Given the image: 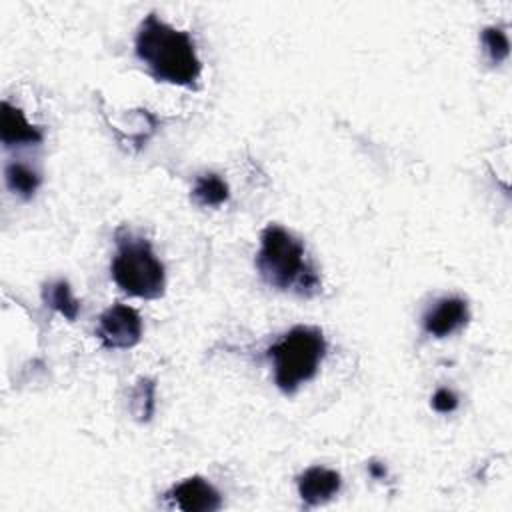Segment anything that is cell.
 <instances>
[{
  "label": "cell",
  "mask_w": 512,
  "mask_h": 512,
  "mask_svg": "<svg viewBox=\"0 0 512 512\" xmlns=\"http://www.w3.org/2000/svg\"><path fill=\"white\" fill-rule=\"evenodd\" d=\"M256 268L262 280L276 290L300 296H314L320 290V276L306 254L304 242L278 224L262 230Z\"/></svg>",
  "instance_id": "cell-2"
},
{
  "label": "cell",
  "mask_w": 512,
  "mask_h": 512,
  "mask_svg": "<svg viewBox=\"0 0 512 512\" xmlns=\"http://www.w3.org/2000/svg\"><path fill=\"white\" fill-rule=\"evenodd\" d=\"M110 272L118 288L136 298H160L166 288L164 264L154 254L150 242L128 228L116 230V254Z\"/></svg>",
  "instance_id": "cell-3"
},
{
  "label": "cell",
  "mask_w": 512,
  "mask_h": 512,
  "mask_svg": "<svg viewBox=\"0 0 512 512\" xmlns=\"http://www.w3.org/2000/svg\"><path fill=\"white\" fill-rule=\"evenodd\" d=\"M42 300L46 306L62 314L66 320L74 322L80 312V300L74 298L70 284L66 280H54L44 284L42 288Z\"/></svg>",
  "instance_id": "cell-11"
},
{
  "label": "cell",
  "mask_w": 512,
  "mask_h": 512,
  "mask_svg": "<svg viewBox=\"0 0 512 512\" xmlns=\"http://www.w3.org/2000/svg\"><path fill=\"white\" fill-rule=\"evenodd\" d=\"M482 38V44H484V50L490 58L492 64H500L502 60L508 58L510 54V42H508V36L502 28L498 26H486L480 34Z\"/></svg>",
  "instance_id": "cell-14"
},
{
  "label": "cell",
  "mask_w": 512,
  "mask_h": 512,
  "mask_svg": "<svg viewBox=\"0 0 512 512\" xmlns=\"http://www.w3.org/2000/svg\"><path fill=\"white\" fill-rule=\"evenodd\" d=\"M230 196V188L226 184L224 178H220L218 174H202L196 178L190 198L194 204L202 206V208H216L220 204H224Z\"/></svg>",
  "instance_id": "cell-10"
},
{
  "label": "cell",
  "mask_w": 512,
  "mask_h": 512,
  "mask_svg": "<svg viewBox=\"0 0 512 512\" xmlns=\"http://www.w3.org/2000/svg\"><path fill=\"white\" fill-rule=\"evenodd\" d=\"M134 50L148 72L168 84L192 88L202 72L196 44L186 30H178L154 12L144 16L136 30Z\"/></svg>",
  "instance_id": "cell-1"
},
{
  "label": "cell",
  "mask_w": 512,
  "mask_h": 512,
  "mask_svg": "<svg viewBox=\"0 0 512 512\" xmlns=\"http://www.w3.org/2000/svg\"><path fill=\"white\" fill-rule=\"evenodd\" d=\"M326 354V340L316 326H294L270 348L268 356L274 366L276 386L292 394L304 382L312 380Z\"/></svg>",
  "instance_id": "cell-4"
},
{
  "label": "cell",
  "mask_w": 512,
  "mask_h": 512,
  "mask_svg": "<svg viewBox=\"0 0 512 512\" xmlns=\"http://www.w3.org/2000/svg\"><path fill=\"white\" fill-rule=\"evenodd\" d=\"M342 488V476L324 466H310L298 476V494L304 504L320 506L332 500Z\"/></svg>",
  "instance_id": "cell-8"
},
{
  "label": "cell",
  "mask_w": 512,
  "mask_h": 512,
  "mask_svg": "<svg viewBox=\"0 0 512 512\" xmlns=\"http://www.w3.org/2000/svg\"><path fill=\"white\" fill-rule=\"evenodd\" d=\"M4 180L10 192L28 200L40 186V174L24 162H8L4 168Z\"/></svg>",
  "instance_id": "cell-12"
},
{
  "label": "cell",
  "mask_w": 512,
  "mask_h": 512,
  "mask_svg": "<svg viewBox=\"0 0 512 512\" xmlns=\"http://www.w3.org/2000/svg\"><path fill=\"white\" fill-rule=\"evenodd\" d=\"M470 320L468 302L460 296L440 298L422 318V326L430 336L446 338L466 326Z\"/></svg>",
  "instance_id": "cell-7"
},
{
  "label": "cell",
  "mask_w": 512,
  "mask_h": 512,
  "mask_svg": "<svg viewBox=\"0 0 512 512\" xmlns=\"http://www.w3.org/2000/svg\"><path fill=\"white\" fill-rule=\"evenodd\" d=\"M368 472H370V476H372V478L380 480V478H384V476H386V466H384V464H380V462H370Z\"/></svg>",
  "instance_id": "cell-16"
},
{
  "label": "cell",
  "mask_w": 512,
  "mask_h": 512,
  "mask_svg": "<svg viewBox=\"0 0 512 512\" xmlns=\"http://www.w3.org/2000/svg\"><path fill=\"white\" fill-rule=\"evenodd\" d=\"M130 410L138 422H148L156 406V384L152 378H138L130 396Z\"/></svg>",
  "instance_id": "cell-13"
},
{
  "label": "cell",
  "mask_w": 512,
  "mask_h": 512,
  "mask_svg": "<svg viewBox=\"0 0 512 512\" xmlns=\"http://www.w3.org/2000/svg\"><path fill=\"white\" fill-rule=\"evenodd\" d=\"M432 408L440 414H450L458 408V396L450 388H438L432 396Z\"/></svg>",
  "instance_id": "cell-15"
},
{
  "label": "cell",
  "mask_w": 512,
  "mask_h": 512,
  "mask_svg": "<svg viewBox=\"0 0 512 512\" xmlns=\"http://www.w3.org/2000/svg\"><path fill=\"white\" fill-rule=\"evenodd\" d=\"M166 500L184 512H214L222 506L220 492L202 476H190L166 492Z\"/></svg>",
  "instance_id": "cell-6"
},
{
  "label": "cell",
  "mask_w": 512,
  "mask_h": 512,
  "mask_svg": "<svg viewBox=\"0 0 512 512\" xmlns=\"http://www.w3.org/2000/svg\"><path fill=\"white\" fill-rule=\"evenodd\" d=\"M96 336L104 348L126 350L140 342L142 338V318L136 308L128 304H112L106 308L98 320Z\"/></svg>",
  "instance_id": "cell-5"
},
{
  "label": "cell",
  "mask_w": 512,
  "mask_h": 512,
  "mask_svg": "<svg viewBox=\"0 0 512 512\" xmlns=\"http://www.w3.org/2000/svg\"><path fill=\"white\" fill-rule=\"evenodd\" d=\"M44 138L42 130L34 124H30L24 116V112L10 102H2V114H0V140L6 148L12 146H28V144H40Z\"/></svg>",
  "instance_id": "cell-9"
}]
</instances>
